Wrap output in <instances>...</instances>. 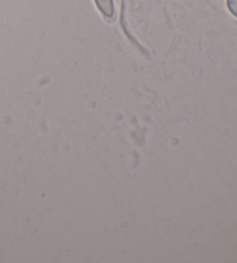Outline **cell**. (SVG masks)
Wrapping results in <instances>:
<instances>
[{"label": "cell", "mask_w": 237, "mask_h": 263, "mask_svg": "<svg viewBox=\"0 0 237 263\" xmlns=\"http://www.w3.org/2000/svg\"><path fill=\"white\" fill-rule=\"evenodd\" d=\"M97 7L107 18H112L113 15V2L112 0H95Z\"/></svg>", "instance_id": "cell-1"}, {"label": "cell", "mask_w": 237, "mask_h": 263, "mask_svg": "<svg viewBox=\"0 0 237 263\" xmlns=\"http://www.w3.org/2000/svg\"><path fill=\"white\" fill-rule=\"evenodd\" d=\"M227 5L231 13L237 18V0H227Z\"/></svg>", "instance_id": "cell-2"}]
</instances>
